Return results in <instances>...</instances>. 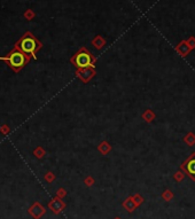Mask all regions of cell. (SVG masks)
Wrapping results in <instances>:
<instances>
[{
    "label": "cell",
    "mask_w": 195,
    "mask_h": 219,
    "mask_svg": "<svg viewBox=\"0 0 195 219\" xmlns=\"http://www.w3.org/2000/svg\"><path fill=\"white\" fill-rule=\"evenodd\" d=\"M41 44L36 39V37L33 36L31 32H26L22 38L20 39L16 43V45L14 48L19 50L22 53H24L26 55H29L30 58L32 56L33 58H36V53L41 48Z\"/></svg>",
    "instance_id": "obj_1"
},
{
    "label": "cell",
    "mask_w": 195,
    "mask_h": 219,
    "mask_svg": "<svg viewBox=\"0 0 195 219\" xmlns=\"http://www.w3.org/2000/svg\"><path fill=\"white\" fill-rule=\"evenodd\" d=\"M0 60L5 61L15 72H20L29 63L30 56L24 54V53H22L19 50H16V48H14L7 54L6 56H0Z\"/></svg>",
    "instance_id": "obj_2"
},
{
    "label": "cell",
    "mask_w": 195,
    "mask_h": 219,
    "mask_svg": "<svg viewBox=\"0 0 195 219\" xmlns=\"http://www.w3.org/2000/svg\"><path fill=\"white\" fill-rule=\"evenodd\" d=\"M72 63L76 65L79 69H87V68H92L93 63H94V58L91 55V53L82 48L79 52L75 54V56L71 58Z\"/></svg>",
    "instance_id": "obj_3"
},
{
    "label": "cell",
    "mask_w": 195,
    "mask_h": 219,
    "mask_svg": "<svg viewBox=\"0 0 195 219\" xmlns=\"http://www.w3.org/2000/svg\"><path fill=\"white\" fill-rule=\"evenodd\" d=\"M182 168H184V170H185L192 178H194L195 179V154L192 155L188 160L184 163Z\"/></svg>",
    "instance_id": "obj_4"
},
{
    "label": "cell",
    "mask_w": 195,
    "mask_h": 219,
    "mask_svg": "<svg viewBox=\"0 0 195 219\" xmlns=\"http://www.w3.org/2000/svg\"><path fill=\"white\" fill-rule=\"evenodd\" d=\"M34 154L37 155V157H41V155H40V154H41V149L38 148L37 150H36V152H34Z\"/></svg>",
    "instance_id": "obj_5"
},
{
    "label": "cell",
    "mask_w": 195,
    "mask_h": 219,
    "mask_svg": "<svg viewBox=\"0 0 195 219\" xmlns=\"http://www.w3.org/2000/svg\"><path fill=\"white\" fill-rule=\"evenodd\" d=\"M32 15H33V14L31 13L30 10H29L28 13H26V17H28V20H31V16H32Z\"/></svg>",
    "instance_id": "obj_6"
}]
</instances>
